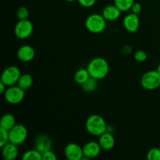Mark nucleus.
Here are the masks:
<instances>
[{
	"label": "nucleus",
	"instance_id": "nucleus-1",
	"mask_svg": "<svg viewBox=\"0 0 160 160\" xmlns=\"http://www.w3.org/2000/svg\"><path fill=\"white\" fill-rule=\"evenodd\" d=\"M87 69L91 77L99 81L109 74V65L104 58L95 57L89 62Z\"/></svg>",
	"mask_w": 160,
	"mask_h": 160
},
{
	"label": "nucleus",
	"instance_id": "nucleus-2",
	"mask_svg": "<svg viewBox=\"0 0 160 160\" xmlns=\"http://www.w3.org/2000/svg\"><path fill=\"white\" fill-rule=\"evenodd\" d=\"M85 128L88 132L93 136L99 137L108 129L105 119L98 114H93L88 117L85 123Z\"/></svg>",
	"mask_w": 160,
	"mask_h": 160
},
{
	"label": "nucleus",
	"instance_id": "nucleus-3",
	"mask_svg": "<svg viewBox=\"0 0 160 160\" xmlns=\"http://www.w3.org/2000/svg\"><path fill=\"white\" fill-rule=\"evenodd\" d=\"M85 27L86 29L91 33L99 34L106 29V20L101 14H91L86 19Z\"/></svg>",
	"mask_w": 160,
	"mask_h": 160
},
{
	"label": "nucleus",
	"instance_id": "nucleus-4",
	"mask_svg": "<svg viewBox=\"0 0 160 160\" xmlns=\"http://www.w3.org/2000/svg\"><path fill=\"white\" fill-rule=\"evenodd\" d=\"M141 85L146 90H155L160 87V74L157 70H149L142 75Z\"/></svg>",
	"mask_w": 160,
	"mask_h": 160
},
{
	"label": "nucleus",
	"instance_id": "nucleus-5",
	"mask_svg": "<svg viewBox=\"0 0 160 160\" xmlns=\"http://www.w3.org/2000/svg\"><path fill=\"white\" fill-rule=\"evenodd\" d=\"M5 100L8 103L17 105L21 102L25 98V91L18 85H12L7 87L4 93Z\"/></svg>",
	"mask_w": 160,
	"mask_h": 160
},
{
	"label": "nucleus",
	"instance_id": "nucleus-6",
	"mask_svg": "<svg viewBox=\"0 0 160 160\" xmlns=\"http://www.w3.org/2000/svg\"><path fill=\"white\" fill-rule=\"evenodd\" d=\"M21 71L16 66H10L5 69L1 75V81L7 87L16 85L21 76Z\"/></svg>",
	"mask_w": 160,
	"mask_h": 160
},
{
	"label": "nucleus",
	"instance_id": "nucleus-7",
	"mask_svg": "<svg viewBox=\"0 0 160 160\" xmlns=\"http://www.w3.org/2000/svg\"><path fill=\"white\" fill-rule=\"evenodd\" d=\"M9 142L19 145L24 143L28 136V131L23 124H16L9 131Z\"/></svg>",
	"mask_w": 160,
	"mask_h": 160
},
{
	"label": "nucleus",
	"instance_id": "nucleus-8",
	"mask_svg": "<svg viewBox=\"0 0 160 160\" xmlns=\"http://www.w3.org/2000/svg\"><path fill=\"white\" fill-rule=\"evenodd\" d=\"M33 31L34 25L28 19L19 20L14 28V34L19 39H27L32 34Z\"/></svg>",
	"mask_w": 160,
	"mask_h": 160
},
{
	"label": "nucleus",
	"instance_id": "nucleus-9",
	"mask_svg": "<svg viewBox=\"0 0 160 160\" xmlns=\"http://www.w3.org/2000/svg\"><path fill=\"white\" fill-rule=\"evenodd\" d=\"M102 150V149L98 142H94V141H91V142H87V143L83 146L84 156H83L82 159L81 160H88L91 159H95L97 156H99Z\"/></svg>",
	"mask_w": 160,
	"mask_h": 160
},
{
	"label": "nucleus",
	"instance_id": "nucleus-10",
	"mask_svg": "<svg viewBox=\"0 0 160 160\" xmlns=\"http://www.w3.org/2000/svg\"><path fill=\"white\" fill-rule=\"evenodd\" d=\"M64 154L70 160H81L84 156L83 147L77 143H69L64 148Z\"/></svg>",
	"mask_w": 160,
	"mask_h": 160
},
{
	"label": "nucleus",
	"instance_id": "nucleus-11",
	"mask_svg": "<svg viewBox=\"0 0 160 160\" xmlns=\"http://www.w3.org/2000/svg\"><path fill=\"white\" fill-rule=\"evenodd\" d=\"M52 148V141L47 134H40L36 137L34 142V148L43 154L45 152L51 150Z\"/></svg>",
	"mask_w": 160,
	"mask_h": 160
},
{
	"label": "nucleus",
	"instance_id": "nucleus-12",
	"mask_svg": "<svg viewBox=\"0 0 160 160\" xmlns=\"http://www.w3.org/2000/svg\"><path fill=\"white\" fill-rule=\"evenodd\" d=\"M123 23L124 28L128 32H136L140 27V19H139L138 14L134 13V12L128 14L123 18Z\"/></svg>",
	"mask_w": 160,
	"mask_h": 160
},
{
	"label": "nucleus",
	"instance_id": "nucleus-13",
	"mask_svg": "<svg viewBox=\"0 0 160 160\" xmlns=\"http://www.w3.org/2000/svg\"><path fill=\"white\" fill-rule=\"evenodd\" d=\"M19 60L23 62H28L33 60L35 56V51L34 48L29 45H24L20 47L17 53Z\"/></svg>",
	"mask_w": 160,
	"mask_h": 160
},
{
	"label": "nucleus",
	"instance_id": "nucleus-14",
	"mask_svg": "<svg viewBox=\"0 0 160 160\" xmlns=\"http://www.w3.org/2000/svg\"><path fill=\"white\" fill-rule=\"evenodd\" d=\"M121 12L122 11L114 4L106 6L103 9L102 15L106 19V21H115L120 18Z\"/></svg>",
	"mask_w": 160,
	"mask_h": 160
},
{
	"label": "nucleus",
	"instance_id": "nucleus-15",
	"mask_svg": "<svg viewBox=\"0 0 160 160\" xmlns=\"http://www.w3.org/2000/svg\"><path fill=\"white\" fill-rule=\"evenodd\" d=\"M98 143H99L102 149L105 150V151H109L115 146V138L111 133L106 131L104 134L99 136Z\"/></svg>",
	"mask_w": 160,
	"mask_h": 160
},
{
	"label": "nucleus",
	"instance_id": "nucleus-16",
	"mask_svg": "<svg viewBox=\"0 0 160 160\" xmlns=\"http://www.w3.org/2000/svg\"><path fill=\"white\" fill-rule=\"evenodd\" d=\"M19 154L17 145L8 142L2 148V155L6 160H14L17 159Z\"/></svg>",
	"mask_w": 160,
	"mask_h": 160
},
{
	"label": "nucleus",
	"instance_id": "nucleus-17",
	"mask_svg": "<svg viewBox=\"0 0 160 160\" xmlns=\"http://www.w3.org/2000/svg\"><path fill=\"white\" fill-rule=\"evenodd\" d=\"M16 123V118L12 114L6 113L2 117L1 120H0V128H4V129L9 131L12 129Z\"/></svg>",
	"mask_w": 160,
	"mask_h": 160
},
{
	"label": "nucleus",
	"instance_id": "nucleus-18",
	"mask_svg": "<svg viewBox=\"0 0 160 160\" xmlns=\"http://www.w3.org/2000/svg\"><path fill=\"white\" fill-rule=\"evenodd\" d=\"M17 84L24 91L28 90L33 84L32 76L31 74H29V73H23L20 76V79H19Z\"/></svg>",
	"mask_w": 160,
	"mask_h": 160
},
{
	"label": "nucleus",
	"instance_id": "nucleus-19",
	"mask_svg": "<svg viewBox=\"0 0 160 160\" xmlns=\"http://www.w3.org/2000/svg\"><path fill=\"white\" fill-rule=\"evenodd\" d=\"M90 77V73H89L87 68H81L77 70L73 78H74V81L77 84L82 85Z\"/></svg>",
	"mask_w": 160,
	"mask_h": 160
},
{
	"label": "nucleus",
	"instance_id": "nucleus-20",
	"mask_svg": "<svg viewBox=\"0 0 160 160\" xmlns=\"http://www.w3.org/2000/svg\"><path fill=\"white\" fill-rule=\"evenodd\" d=\"M98 80L95 79V78L90 77L84 84L81 85L83 91L87 93H92V92H95L96 90L97 87H98Z\"/></svg>",
	"mask_w": 160,
	"mask_h": 160
},
{
	"label": "nucleus",
	"instance_id": "nucleus-21",
	"mask_svg": "<svg viewBox=\"0 0 160 160\" xmlns=\"http://www.w3.org/2000/svg\"><path fill=\"white\" fill-rule=\"evenodd\" d=\"M23 160H42V154L37 149H30L25 152L22 156Z\"/></svg>",
	"mask_w": 160,
	"mask_h": 160
},
{
	"label": "nucleus",
	"instance_id": "nucleus-22",
	"mask_svg": "<svg viewBox=\"0 0 160 160\" xmlns=\"http://www.w3.org/2000/svg\"><path fill=\"white\" fill-rule=\"evenodd\" d=\"M134 2H135L134 0H114V4L122 12H127V11L131 9V7Z\"/></svg>",
	"mask_w": 160,
	"mask_h": 160
},
{
	"label": "nucleus",
	"instance_id": "nucleus-23",
	"mask_svg": "<svg viewBox=\"0 0 160 160\" xmlns=\"http://www.w3.org/2000/svg\"><path fill=\"white\" fill-rule=\"evenodd\" d=\"M8 142H9V131L0 128V147L2 148Z\"/></svg>",
	"mask_w": 160,
	"mask_h": 160
},
{
	"label": "nucleus",
	"instance_id": "nucleus-24",
	"mask_svg": "<svg viewBox=\"0 0 160 160\" xmlns=\"http://www.w3.org/2000/svg\"><path fill=\"white\" fill-rule=\"evenodd\" d=\"M147 159L160 160V149L157 148H152L147 153Z\"/></svg>",
	"mask_w": 160,
	"mask_h": 160
},
{
	"label": "nucleus",
	"instance_id": "nucleus-25",
	"mask_svg": "<svg viewBox=\"0 0 160 160\" xmlns=\"http://www.w3.org/2000/svg\"><path fill=\"white\" fill-rule=\"evenodd\" d=\"M17 17L19 20H27L29 17V10L24 6H21L17 10Z\"/></svg>",
	"mask_w": 160,
	"mask_h": 160
},
{
	"label": "nucleus",
	"instance_id": "nucleus-26",
	"mask_svg": "<svg viewBox=\"0 0 160 160\" xmlns=\"http://www.w3.org/2000/svg\"><path fill=\"white\" fill-rule=\"evenodd\" d=\"M134 59L138 62H145V60L147 59L148 58V56H147V53L145 52V51L143 50H138L135 53H134Z\"/></svg>",
	"mask_w": 160,
	"mask_h": 160
},
{
	"label": "nucleus",
	"instance_id": "nucleus-27",
	"mask_svg": "<svg viewBox=\"0 0 160 160\" xmlns=\"http://www.w3.org/2000/svg\"><path fill=\"white\" fill-rule=\"evenodd\" d=\"M57 159V156L55 154L54 152L51 150L45 152L42 154V160H56Z\"/></svg>",
	"mask_w": 160,
	"mask_h": 160
},
{
	"label": "nucleus",
	"instance_id": "nucleus-28",
	"mask_svg": "<svg viewBox=\"0 0 160 160\" xmlns=\"http://www.w3.org/2000/svg\"><path fill=\"white\" fill-rule=\"evenodd\" d=\"M81 6L85 8H90L95 4L97 0H77Z\"/></svg>",
	"mask_w": 160,
	"mask_h": 160
},
{
	"label": "nucleus",
	"instance_id": "nucleus-29",
	"mask_svg": "<svg viewBox=\"0 0 160 160\" xmlns=\"http://www.w3.org/2000/svg\"><path fill=\"white\" fill-rule=\"evenodd\" d=\"M142 5H141V3L134 2V5L132 6V7H131V11H132V12H134V13L138 14L140 13L141 11H142Z\"/></svg>",
	"mask_w": 160,
	"mask_h": 160
},
{
	"label": "nucleus",
	"instance_id": "nucleus-30",
	"mask_svg": "<svg viewBox=\"0 0 160 160\" xmlns=\"http://www.w3.org/2000/svg\"><path fill=\"white\" fill-rule=\"evenodd\" d=\"M6 88H7V86L5 84H3L2 81H0V94H1V95H4Z\"/></svg>",
	"mask_w": 160,
	"mask_h": 160
},
{
	"label": "nucleus",
	"instance_id": "nucleus-31",
	"mask_svg": "<svg viewBox=\"0 0 160 160\" xmlns=\"http://www.w3.org/2000/svg\"><path fill=\"white\" fill-rule=\"evenodd\" d=\"M157 70V71L159 72V73L160 74V63L159 64V65H158V67H157V70Z\"/></svg>",
	"mask_w": 160,
	"mask_h": 160
},
{
	"label": "nucleus",
	"instance_id": "nucleus-32",
	"mask_svg": "<svg viewBox=\"0 0 160 160\" xmlns=\"http://www.w3.org/2000/svg\"><path fill=\"white\" fill-rule=\"evenodd\" d=\"M67 2H73L76 1V0H66Z\"/></svg>",
	"mask_w": 160,
	"mask_h": 160
}]
</instances>
